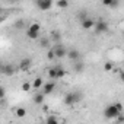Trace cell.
<instances>
[{
	"label": "cell",
	"mask_w": 124,
	"mask_h": 124,
	"mask_svg": "<svg viewBox=\"0 0 124 124\" xmlns=\"http://www.w3.org/2000/svg\"><path fill=\"white\" fill-rule=\"evenodd\" d=\"M80 99H82V93L80 92H69L64 96V104L69 105V107H72V105L78 104Z\"/></svg>",
	"instance_id": "obj_1"
},
{
	"label": "cell",
	"mask_w": 124,
	"mask_h": 124,
	"mask_svg": "<svg viewBox=\"0 0 124 124\" xmlns=\"http://www.w3.org/2000/svg\"><path fill=\"white\" fill-rule=\"evenodd\" d=\"M51 50H53L55 58H63V57L67 55V48H66L64 45H61V44H54V45L51 47Z\"/></svg>",
	"instance_id": "obj_2"
},
{
	"label": "cell",
	"mask_w": 124,
	"mask_h": 124,
	"mask_svg": "<svg viewBox=\"0 0 124 124\" xmlns=\"http://www.w3.org/2000/svg\"><path fill=\"white\" fill-rule=\"evenodd\" d=\"M118 114H120V112L114 108V105H112V104H111V105H107V107H105V109H104V117H105L107 120H115Z\"/></svg>",
	"instance_id": "obj_3"
},
{
	"label": "cell",
	"mask_w": 124,
	"mask_h": 124,
	"mask_svg": "<svg viewBox=\"0 0 124 124\" xmlns=\"http://www.w3.org/2000/svg\"><path fill=\"white\" fill-rule=\"evenodd\" d=\"M54 89H55V82H54V80H51V82H45V83L42 85V92H41V93H42L44 96H47V95L53 93Z\"/></svg>",
	"instance_id": "obj_4"
},
{
	"label": "cell",
	"mask_w": 124,
	"mask_h": 124,
	"mask_svg": "<svg viewBox=\"0 0 124 124\" xmlns=\"http://www.w3.org/2000/svg\"><path fill=\"white\" fill-rule=\"evenodd\" d=\"M95 31L98 32V34H102V32H107L108 31V23L105 22V21H102V19H99V21H95Z\"/></svg>",
	"instance_id": "obj_5"
},
{
	"label": "cell",
	"mask_w": 124,
	"mask_h": 124,
	"mask_svg": "<svg viewBox=\"0 0 124 124\" xmlns=\"http://www.w3.org/2000/svg\"><path fill=\"white\" fill-rule=\"evenodd\" d=\"M35 5L41 10H50L53 8V2H50V0H37Z\"/></svg>",
	"instance_id": "obj_6"
},
{
	"label": "cell",
	"mask_w": 124,
	"mask_h": 124,
	"mask_svg": "<svg viewBox=\"0 0 124 124\" xmlns=\"http://www.w3.org/2000/svg\"><path fill=\"white\" fill-rule=\"evenodd\" d=\"M67 58H70L72 61H80V53H79V50H76V48H72V50H67Z\"/></svg>",
	"instance_id": "obj_7"
},
{
	"label": "cell",
	"mask_w": 124,
	"mask_h": 124,
	"mask_svg": "<svg viewBox=\"0 0 124 124\" xmlns=\"http://www.w3.org/2000/svg\"><path fill=\"white\" fill-rule=\"evenodd\" d=\"M31 58H22L21 60V63H19V67H18V70H22V72H26V70H29L31 69Z\"/></svg>",
	"instance_id": "obj_8"
},
{
	"label": "cell",
	"mask_w": 124,
	"mask_h": 124,
	"mask_svg": "<svg viewBox=\"0 0 124 124\" xmlns=\"http://www.w3.org/2000/svg\"><path fill=\"white\" fill-rule=\"evenodd\" d=\"M80 25H82V28H83V29H92V28L95 26V21H93L92 18H89V16H88L85 21H82V22H80Z\"/></svg>",
	"instance_id": "obj_9"
},
{
	"label": "cell",
	"mask_w": 124,
	"mask_h": 124,
	"mask_svg": "<svg viewBox=\"0 0 124 124\" xmlns=\"http://www.w3.org/2000/svg\"><path fill=\"white\" fill-rule=\"evenodd\" d=\"M2 73H3V75H8V76H10V75H13V73H15V67H13L12 64H3V67H2Z\"/></svg>",
	"instance_id": "obj_10"
},
{
	"label": "cell",
	"mask_w": 124,
	"mask_h": 124,
	"mask_svg": "<svg viewBox=\"0 0 124 124\" xmlns=\"http://www.w3.org/2000/svg\"><path fill=\"white\" fill-rule=\"evenodd\" d=\"M34 102L37 104V105H42L44 104V101H45V96L41 93V92H37V93H34Z\"/></svg>",
	"instance_id": "obj_11"
},
{
	"label": "cell",
	"mask_w": 124,
	"mask_h": 124,
	"mask_svg": "<svg viewBox=\"0 0 124 124\" xmlns=\"http://www.w3.org/2000/svg\"><path fill=\"white\" fill-rule=\"evenodd\" d=\"M42 85H44V80H42V78H35L34 80H32V83H31V86L34 88V89H39V88H42Z\"/></svg>",
	"instance_id": "obj_12"
},
{
	"label": "cell",
	"mask_w": 124,
	"mask_h": 124,
	"mask_svg": "<svg viewBox=\"0 0 124 124\" xmlns=\"http://www.w3.org/2000/svg\"><path fill=\"white\" fill-rule=\"evenodd\" d=\"M64 76H66V70H64L63 67L57 66V70H55V80H57V79H63Z\"/></svg>",
	"instance_id": "obj_13"
},
{
	"label": "cell",
	"mask_w": 124,
	"mask_h": 124,
	"mask_svg": "<svg viewBox=\"0 0 124 124\" xmlns=\"http://www.w3.org/2000/svg\"><path fill=\"white\" fill-rule=\"evenodd\" d=\"M28 31H32V32H37V34H39V31H41V25H39L38 22H32V23L29 25Z\"/></svg>",
	"instance_id": "obj_14"
},
{
	"label": "cell",
	"mask_w": 124,
	"mask_h": 124,
	"mask_svg": "<svg viewBox=\"0 0 124 124\" xmlns=\"http://www.w3.org/2000/svg\"><path fill=\"white\" fill-rule=\"evenodd\" d=\"M15 115H16V117H19V118H23V117L26 115V109H25V108H22V107H18V108L15 109Z\"/></svg>",
	"instance_id": "obj_15"
},
{
	"label": "cell",
	"mask_w": 124,
	"mask_h": 124,
	"mask_svg": "<svg viewBox=\"0 0 124 124\" xmlns=\"http://www.w3.org/2000/svg\"><path fill=\"white\" fill-rule=\"evenodd\" d=\"M44 124H58V117L57 115H48Z\"/></svg>",
	"instance_id": "obj_16"
},
{
	"label": "cell",
	"mask_w": 124,
	"mask_h": 124,
	"mask_svg": "<svg viewBox=\"0 0 124 124\" xmlns=\"http://www.w3.org/2000/svg\"><path fill=\"white\" fill-rule=\"evenodd\" d=\"M55 6L60 8V9H66V8H69V2H67V0H57Z\"/></svg>",
	"instance_id": "obj_17"
},
{
	"label": "cell",
	"mask_w": 124,
	"mask_h": 124,
	"mask_svg": "<svg viewBox=\"0 0 124 124\" xmlns=\"http://www.w3.org/2000/svg\"><path fill=\"white\" fill-rule=\"evenodd\" d=\"M83 69H85V64L82 63V61H76V63H75V70H76L78 73H82Z\"/></svg>",
	"instance_id": "obj_18"
},
{
	"label": "cell",
	"mask_w": 124,
	"mask_h": 124,
	"mask_svg": "<svg viewBox=\"0 0 124 124\" xmlns=\"http://www.w3.org/2000/svg\"><path fill=\"white\" fill-rule=\"evenodd\" d=\"M114 69H115V66H114L112 61H107V63L104 64V70H105V72H112Z\"/></svg>",
	"instance_id": "obj_19"
},
{
	"label": "cell",
	"mask_w": 124,
	"mask_h": 124,
	"mask_svg": "<svg viewBox=\"0 0 124 124\" xmlns=\"http://www.w3.org/2000/svg\"><path fill=\"white\" fill-rule=\"evenodd\" d=\"M31 88H32V86H31V82H23V83L21 85V91H22V92H29Z\"/></svg>",
	"instance_id": "obj_20"
},
{
	"label": "cell",
	"mask_w": 124,
	"mask_h": 124,
	"mask_svg": "<svg viewBox=\"0 0 124 124\" xmlns=\"http://www.w3.org/2000/svg\"><path fill=\"white\" fill-rule=\"evenodd\" d=\"M55 70H57V66L48 69V78H50L51 80H55Z\"/></svg>",
	"instance_id": "obj_21"
},
{
	"label": "cell",
	"mask_w": 124,
	"mask_h": 124,
	"mask_svg": "<svg viewBox=\"0 0 124 124\" xmlns=\"http://www.w3.org/2000/svg\"><path fill=\"white\" fill-rule=\"evenodd\" d=\"M26 35H28L29 39H38V38H39V34L32 32V31H26Z\"/></svg>",
	"instance_id": "obj_22"
},
{
	"label": "cell",
	"mask_w": 124,
	"mask_h": 124,
	"mask_svg": "<svg viewBox=\"0 0 124 124\" xmlns=\"http://www.w3.org/2000/svg\"><path fill=\"white\" fill-rule=\"evenodd\" d=\"M50 39H53L54 42H57V41L60 39V34H58L57 31H53V32H51V37H50Z\"/></svg>",
	"instance_id": "obj_23"
},
{
	"label": "cell",
	"mask_w": 124,
	"mask_h": 124,
	"mask_svg": "<svg viewBox=\"0 0 124 124\" xmlns=\"http://www.w3.org/2000/svg\"><path fill=\"white\" fill-rule=\"evenodd\" d=\"M41 47L50 50V48H51V47H50V39H48V38H42V39H41Z\"/></svg>",
	"instance_id": "obj_24"
},
{
	"label": "cell",
	"mask_w": 124,
	"mask_h": 124,
	"mask_svg": "<svg viewBox=\"0 0 124 124\" xmlns=\"http://www.w3.org/2000/svg\"><path fill=\"white\" fill-rule=\"evenodd\" d=\"M112 105H114V108H115V109H117V111H118V112H120V114H121V112H123V104H121V102H120V101H118V102H114V104H112Z\"/></svg>",
	"instance_id": "obj_25"
},
{
	"label": "cell",
	"mask_w": 124,
	"mask_h": 124,
	"mask_svg": "<svg viewBox=\"0 0 124 124\" xmlns=\"http://www.w3.org/2000/svg\"><path fill=\"white\" fill-rule=\"evenodd\" d=\"M78 18H79V21L82 22V21H85V19L88 18V15H86V12H80V13L78 15Z\"/></svg>",
	"instance_id": "obj_26"
},
{
	"label": "cell",
	"mask_w": 124,
	"mask_h": 124,
	"mask_svg": "<svg viewBox=\"0 0 124 124\" xmlns=\"http://www.w3.org/2000/svg\"><path fill=\"white\" fill-rule=\"evenodd\" d=\"M47 58H48V60H54V58H55V57H54V53H53V50H51V48H50V50H48V53H47Z\"/></svg>",
	"instance_id": "obj_27"
},
{
	"label": "cell",
	"mask_w": 124,
	"mask_h": 124,
	"mask_svg": "<svg viewBox=\"0 0 124 124\" xmlns=\"http://www.w3.org/2000/svg\"><path fill=\"white\" fill-rule=\"evenodd\" d=\"M5 93H6L5 88H3V86H0V99H3V98H5Z\"/></svg>",
	"instance_id": "obj_28"
},
{
	"label": "cell",
	"mask_w": 124,
	"mask_h": 124,
	"mask_svg": "<svg viewBox=\"0 0 124 124\" xmlns=\"http://www.w3.org/2000/svg\"><path fill=\"white\" fill-rule=\"evenodd\" d=\"M22 25H23V22H22V21H21V22H16V26H19V28H21Z\"/></svg>",
	"instance_id": "obj_29"
},
{
	"label": "cell",
	"mask_w": 124,
	"mask_h": 124,
	"mask_svg": "<svg viewBox=\"0 0 124 124\" xmlns=\"http://www.w3.org/2000/svg\"><path fill=\"white\" fill-rule=\"evenodd\" d=\"M42 124H44V123H42Z\"/></svg>",
	"instance_id": "obj_30"
}]
</instances>
